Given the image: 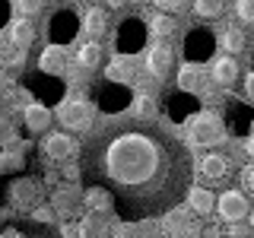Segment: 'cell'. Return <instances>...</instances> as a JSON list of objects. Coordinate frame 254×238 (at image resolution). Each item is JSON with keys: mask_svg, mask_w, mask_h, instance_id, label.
I'll return each mask as SVG.
<instances>
[{"mask_svg": "<svg viewBox=\"0 0 254 238\" xmlns=\"http://www.w3.org/2000/svg\"><path fill=\"white\" fill-rule=\"evenodd\" d=\"M127 95H130V89H127L124 83H102L99 86V102H102V111H118L127 102Z\"/></svg>", "mask_w": 254, "mask_h": 238, "instance_id": "12", "label": "cell"}, {"mask_svg": "<svg viewBox=\"0 0 254 238\" xmlns=\"http://www.w3.org/2000/svg\"><path fill=\"white\" fill-rule=\"evenodd\" d=\"M130 3H133V0H130Z\"/></svg>", "mask_w": 254, "mask_h": 238, "instance_id": "42", "label": "cell"}, {"mask_svg": "<svg viewBox=\"0 0 254 238\" xmlns=\"http://www.w3.org/2000/svg\"><path fill=\"white\" fill-rule=\"evenodd\" d=\"M146 70L153 79H169L175 70V51L169 45H153L149 48V58H146Z\"/></svg>", "mask_w": 254, "mask_h": 238, "instance_id": "8", "label": "cell"}, {"mask_svg": "<svg viewBox=\"0 0 254 238\" xmlns=\"http://www.w3.org/2000/svg\"><path fill=\"white\" fill-rule=\"evenodd\" d=\"M137 238H159V232H156V226H149V219H143L137 222Z\"/></svg>", "mask_w": 254, "mask_h": 238, "instance_id": "34", "label": "cell"}, {"mask_svg": "<svg viewBox=\"0 0 254 238\" xmlns=\"http://www.w3.org/2000/svg\"><path fill=\"white\" fill-rule=\"evenodd\" d=\"M22 127L29 133H48V127H51V111H48V105L35 102V105L22 108Z\"/></svg>", "mask_w": 254, "mask_h": 238, "instance_id": "10", "label": "cell"}, {"mask_svg": "<svg viewBox=\"0 0 254 238\" xmlns=\"http://www.w3.org/2000/svg\"><path fill=\"white\" fill-rule=\"evenodd\" d=\"M213 32H200V29H197V32H190V38H188V63H197V60H203L206 58V54H210L213 51Z\"/></svg>", "mask_w": 254, "mask_h": 238, "instance_id": "14", "label": "cell"}, {"mask_svg": "<svg viewBox=\"0 0 254 238\" xmlns=\"http://www.w3.org/2000/svg\"><path fill=\"white\" fill-rule=\"evenodd\" d=\"M219 203V197H213L206 187H190L188 194V206L197 213V216H206V213H213V206Z\"/></svg>", "mask_w": 254, "mask_h": 238, "instance_id": "16", "label": "cell"}, {"mask_svg": "<svg viewBox=\"0 0 254 238\" xmlns=\"http://www.w3.org/2000/svg\"><path fill=\"white\" fill-rule=\"evenodd\" d=\"M76 60H79V67H83V70H95L102 63V45L99 42H86L76 51Z\"/></svg>", "mask_w": 254, "mask_h": 238, "instance_id": "22", "label": "cell"}, {"mask_svg": "<svg viewBox=\"0 0 254 238\" xmlns=\"http://www.w3.org/2000/svg\"><path fill=\"white\" fill-rule=\"evenodd\" d=\"M242 187L248 190V194H254V165H248V169L242 172Z\"/></svg>", "mask_w": 254, "mask_h": 238, "instance_id": "36", "label": "cell"}, {"mask_svg": "<svg viewBox=\"0 0 254 238\" xmlns=\"http://www.w3.org/2000/svg\"><path fill=\"white\" fill-rule=\"evenodd\" d=\"M219 45L226 48L229 54H238L245 48V32L238 29V26H226V29L219 32Z\"/></svg>", "mask_w": 254, "mask_h": 238, "instance_id": "24", "label": "cell"}, {"mask_svg": "<svg viewBox=\"0 0 254 238\" xmlns=\"http://www.w3.org/2000/svg\"><path fill=\"white\" fill-rule=\"evenodd\" d=\"M6 197H10V203L29 210V206H38V200H42V184L32 181V178H16L6 187Z\"/></svg>", "mask_w": 254, "mask_h": 238, "instance_id": "7", "label": "cell"}, {"mask_svg": "<svg viewBox=\"0 0 254 238\" xmlns=\"http://www.w3.org/2000/svg\"><path fill=\"white\" fill-rule=\"evenodd\" d=\"M13 10L29 19V16H38L45 10V0H13Z\"/></svg>", "mask_w": 254, "mask_h": 238, "instance_id": "30", "label": "cell"}, {"mask_svg": "<svg viewBox=\"0 0 254 238\" xmlns=\"http://www.w3.org/2000/svg\"><path fill=\"white\" fill-rule=\"evenodd\" d=\"M197 86H203L200 67H197V63H185V67H181V73H178V89L190 92V89H197Z\"/></svg>", "mask_w": 254, "mask_h": 238, "instance_id": "26", "label": "cell"}, {"mask_svg": "<svg viewBox=\"0 0 254 238\" xmlns=\"http://www.w3.org/2000/svg\"><path fill=\"white\" fill-rule=\"evenodd\" d=\"M216 213L222 216V222L235 226L238 219L251 216V206H248V197L242 190H222L219 194V203H216Z\"/></svg>", "mask_w": 254, "mask_h": 238, "instance_id": "6", "label": "cell"}, {"mask_svg": "<svg viewBox=\"0 0 254 238\" xmlns=\"http://www.w3.org/2000/svg\"><path fill=\"white\" fill-rule=\"evenodd\" d=\"M194 13L200 19H219L226 13V0H194Z\"/></svg>", "mask_w": 254, "mask_h": 238, "instance_id": "27", "label": "cell"}, {"mask_svg": "<svg viewBox=\"0 0 254 238\" xmlns=\"http://www.w3.org/2000/svg\"><path fill=\"white\" fill-rule=\"evenodd\" d=\"M58 118L67 130H89L92 121H95V105L86 102V99H70L67 105L58 111Z\"/></svg>", "mask_w": 254, "mask_h": 238, "instance_id": "5", "label": "cell"}, {"mask_svg": "<svg viewBox=\"0 0 254 238\" xmlns=\"http://www.w3.org/2000/svg\"><path fill=\"white\" fill-rule=\"evenodd\" d=\"M229 172H232V165H229V159L219 156V153H210V156L200 159V175L206 181H222V178H229Z\"/></svg>", "mask_w": 254, "mask_h": 238, "instance_id": "13", "label": "cell"}, {"mask_svg": "<svg viewBox=\"0 0 254 238\" xmlns=\"http://www.w3.org/2000/svg\"><path fill=\"white\" fill-rule=\"evenodd\" d=\"M251 229H254V210H251Z\"/></svg>", "mask_w": 254, "mask_h": 238, "instance_id": "41", "label": "cell"}, {"mask_svg": "<svg viewBox=\"0 0 254 238\" xmlns=\"http://www.w3.org/2000/svg\"><path fill=\"white\" fill-rule=\"evenodd\" d=\"M26 153H29V149L22 146V143H13V146H6V149H3V159H0V169H3V172L22 169V162H26Z\"/></svg>", "mask_w": 254, "mask_h": 238, "instance_id": "21", "label": "cell"}, {"mask_svg": "<svg viewBox=\"0 0 254 238\" xmlns=\"http://www.w3.org/2000/svg\"><path fill=\"white\" fill-rule=\"evenodd\" d=\"M140 45H143L140 26H137V22H124V26L118 29V51H124V48H127V54H130V51H137Z\"/></svg>", "mask_w": 254, "mask_h": 238, "instance_id": "19", "label": "cell"}, {"mask_svg": "<svg viewBox=\"0 0 254 238\" xmlns=\"http://www.w3.org/2000/svg\"><path fill=\"white\" fill-rule=\"evenodd\" d=\"M245 92H248V99L254 102V70H251L248 76H245Z\"/></svg>", "mask_w": 254, "mask_h": 238, "instance_id": "38", "label": "cell"}, {"mask_svg": "<svg viewBox=\"0 0 254 238\" xmlns=\"http://www.w3.org/2000/svg\"><path fill=\"white\" fill-rule=\"evenodd\" d=\"M48 32H51V35L58 38V42H54V45L67 42L70 35H76V22H73V16H67V13H64V16H58V19H54L51 26H48Z\"/></svg>", "mask_w": 254, "mask_h": 238, "instance_id": "25", "label": "cell"}, {"mask_svg": "<svg viewBox=\"0 0 254 238\" xmlns=\"http://www.w3.org/2000/svg\"><path fill=\"white\" fill-rule=\"evenodd\" d=\"M121 3H124V0H108V6H111V10H118Z\"/></svg>", "mask_w": 254, "mask_h": 238, "instance_id": "39", "label": "cell"}, {"mask_svg": "<svg viewBox=\"0 0 254 238\" xmlns=\"http://www.w3.org/2000/svg\"><path fill=\"white\" fill-rule=\"evenodd\" d=\"M248 153L254 156V133H251V140H248Z\"/></svg>", "mask_w": 254, "mask_h": 238, "instance_id": "40", "label": "cell"}, {"mask_svg": "<svg viewBox=\"0 0 254 238\" xmlns=\"http://www.w3.org/2000/svg\"><path fill=\"white\" fill-rule=\"evenodd\" d=\"M156 105H153V99H149V95H137V99H133V115L137 118H149V111H153Z\"/></svg>", "mask_w": 254, "mask_h": 238, "instance_id": "33", "label": "cell"}, {"mask_svg": "<svg viewBox=\"0 0 254 238\" xmlns=\"http://www.w3.org/2000/svg\"><path fill=\"white\" fill-rule=\"evenodd\" d=\"M54 213H58L54 206H38V222H51Z\"/></svg>", "mask_w": 254, "mask_h": 238, "instance_id": "37", "label": "cell"}, {"mask_svg": "<svg viewBox=\"0 0 254 238\" xmlns=\"http://www.w3.org/2000/svg\"><path fill=\"white\" fill-rule=\"evenodd\" d=\"M213 79H216L219 86H235L238 79V60H232L226 54V58H219L216 63H213Z\"/></svg>", "mask_w": 254, "mask_h": 238, "instance_id": "18", "label": "cell"}, {"mask_svg": "<svg viewBox=\"0 0 254 238\" xmlns=\"http://www.w3.org/2000/svg\"><path fill=\"white\" fill-rule=\"evenodd\" d=\"M108 229H111L108 219L102 216V213H92V216H86V219L76 226V232H79V238H99V235H105Z\"/></svg>", "mask_w": 254, "mask_h": 238, "instance_id": "20", "label": "cell"}, {"mask_svg": "<svg viewBox=\"0 0 254 238\" xmlns=\"http://www.w3.org/2000/svg\"><path fill=\"white\" fill-rule=\"evenodd\" d=\"M32 42H35V26H32L26 16H19L16 22H10V29H6V45L19 48V51H29Z\"/></svg>", "mask_w": 254, "mask_h": 238, "instance_id": "11", "label": "cell"}, {"mask_svg": "<svg viewBox=\"0 0 254 238\" xmlns=\"http://www.w3.org/2000/svg\"><path fill=\"white\" fill-rule=\"evenodd\" d=\"M235 13H238L242 22L254 26V0H235Z\"/></svg>", "mask_w": 254, "mask_h": 238, "instance_id": "32", "label": "cell"}, {"mask_svg": "<svg viewBox=\"0 0 254 238\" xmlns=\"http://www.w3.org/2000/svg\"><path fill=\"white\" fill-rule=\"evenodd\" d=\"M188 133L194 143H200V146H219L222 140H226V127L216 115H210V111H197L194 118L188 121Z\"/></svg>", "mask_w": 254, "mask_h": 238, "instance_id": "2", "label": "cell"}, {"mask_svg": "<svg viewBox=\"0 0 254 238\" xmlns=\"http://www.w3.org/2000/svg\"><path fill=\"white\" fill-rule=\"evenodd\" d=\"M111 203H115V197H111L105 187H86V206H89L92 213H105Z\"/></svg>", "mask_w": 254, "mask_h": 238, "instance_id": "23", "label": "cell"}, {"mask_svg": "<svg viewBox=\"0 0 254 238\" xmlns=\"http://www.w3.org/2000/svg\"><path fill=\"white\" fill-rule=\"evenodd\" d=\"M149 32H153V35H159V38H172V32H175V19H172L169 13L156 16V19L149 22Z\"/></svg>", "mask_w": 254, "mask_h": 238, "instance_id": "29", "label": "cell"}, {"mask_svg": "<svg viewBox=\"0 0 254 238\" xmlns=\"http://www.w3.org/2000/svg\"><path fill=\"white\" fill-rule=\"evenodd\" d=\"M0 238H64V235L58 232V229H51L48 222H38V219H13V216H6Z\"/></svg>", "mask_w": 254, "mask_h": 238, "instance_id": "3", "label": "cell"}, {"mask_svg": "<svg viewBox=\"0 0 254 238\" xmlns=\"http://www.w3.org/2000/svg\"><path fill=\"white\" fill-rule=\"evenodd\" d=\"M79 181L105 187L124 222L169 216L194 187V159L165 124L108 115L79 146Z\"/></svg>", "mask_w": 254, "mask_h": 238, "instance_id": "1", "label": "cell"}, {"mask_svg": "<svg viewBox=\"0 0 254 238\" xmlns=\"http://www.w3.org/2000/svg\"><path fill=\"white\" fill-rule=\"evenodd\" d=\"M162 238H200V222L194 210H172L162 222Z\"/></svg>", "mask_w": 254, "mask_h": 238, "instance_id": "4", "label": "cell"}, {"mask_svg": "<svg viewBox=\"0 0 254 238\" xmlns=\"http://www.w3.org/2000/svg\"><path fill=\"white\" fill-rule=\"evenodd\" d=\"M153 3L162 13H175V10H181V6H185V0H153Z\"/></svg>", "mask_w": 254, "mask_h": 238, "instance_id": "35", "label": "cell"}, {"mask_svg": "<svg viewBox=\"0 0 254 238\" xmlns=\"http://www.w3.org/2000/svg\"><path fill=\"white\" fill-rule=\"evenodd\" d=\"M73 140L67 137V133H58V130H48L45 137H42V153L48 156V159H54V162H58V159H70L73 156Z\"/></svg>", "mask_w": 254, "mask_h": 238, "instance_id": "9", "label": "cell"}, {"mask_svg": "<svg viewBox=\"0 0 254 238\" xmlns=\"http://www.w3.org/2000/svg\"><path fill=\"white\" fill-rule=\"evenodd\" d=\"M76 200H79L76 190H64V194H54L51 206L61 213V216H73V213H76Z\"/></svg>", "mask_w": 254, "mask_h": 238, "instance_id": "28", "label": "cell"}, {"mask_svg": "<svg viewBox=\"0 0 254 238\" xmlns=\"http://www.w3.org/2000/svg\"><path fill=\"white\" fill-rule=\"evenodd\" d=\"M108 29V6H89L83 16V32L86 35H102Z\"/></svg>", "mask_w": 254, "mask_h": 238, "instance_id": "17", "label": "cell"}, {"mask_svg": "<svg viewBox=\"0 0 254 238\" xmlns=\"http://www.w3.org/2000/svg\"><path fill=\"white\" fill-rule=\"evenodd\" d=\"M108 79H111V83H124L127 86V79H130V63H127V60H115L108 67Z\"/></svg>", "mask_w": 254, "mask_h": 238, "instance_id": "31", "label": "cell"}, {"mask_svg": "<svg viewBox=\"0 0 254 238\" xmlns=\"http://www.w3.org/2000/svg\"><path fill=\"white\" fill-rule=\"evenodd\" d=\"M64 67H67V54H64V48H61V45L45 48L42 58H38V70H42V73H48V76H58Z\"/></svg>", "mask_w": 254, "mask_h": 238, "instance_id": "15", "label": "cell"}]
</instances>
